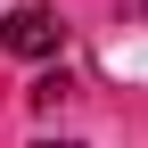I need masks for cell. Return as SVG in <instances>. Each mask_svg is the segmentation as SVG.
Returning a JSON list of instances; mask_svg holds the SVG:
<instances>
[{
    "mask_svg": "<svg viewBox=\"0 0 148 148\" xmlns=\"http://www.w3.org/2000/svg\"><path fill=\"white\" fill-rule=\"evenodd\" d=\"M0 49H8V58H25V66L58 58V49H66V16L41 8V0H16V8L0 16Z\"/></svg>",
    "mask_w": 148,
    "mask_h": 148,
    "instance_id": "1",
    "label": "cell"
},
{
    "mask_svg": "<svg viewBox=\"0 0 148 148\" xmlns=\"http://www.w3.org/2000/svg\"><path fill=\"white\" fill-rule=\"evenodd\" d=\"M25 99H33V115H58V107L74 99V82H66V74H41V82H33Z\"/></svg>",
    "mask_w": 148,
    "mask_h": 148,
    "instance_id": "2",
    "label": "cell"
},
{
    "mask_svg": "<svg viewBox=\"0 0 148 148\" xmlns=\"http://www.w3.org/2000/svg\"><path fill=\"white\" fill-rule=\"evenodd\" d=\"M41 148H82V140H41Z\"/></svg>",
    "mask_w": 148,
    "mask_h": 148,
    "instance_id": "3",
    "label": "cell"
}]
</instances>
